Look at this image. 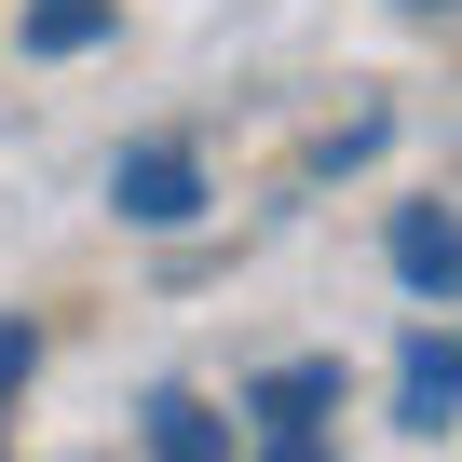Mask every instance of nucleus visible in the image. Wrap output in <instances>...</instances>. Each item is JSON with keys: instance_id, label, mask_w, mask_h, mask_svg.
I'll use <instances>...</instances> for the list:
<instances>
[{"instance_id": "1", "label": "nucleus", "mask_w": 462, "mask_h": 462, "mask_svg": "<svg viewBox=\"0 0 462 462\" xmlns=\"http://www.w3.org/2000/svg\"><path fill=\"white\" fill-rule=\"evenodd\" d=\"M109 204H123L136 231H190V217H204V150H190V136H136V150L109 163Z\"/></svg>"}, {"instance_id": "2", "label": "nucleus", "mask_w": 462, "mask_h": 462, "mask_svg": "<svg viewBox=\"0 0 462 462\" xmlns=\"http://www.w3.org/2000/svg\"><path fill=\"white\" fill-rule=\"evenodd\" d=\"M245 421H259V435H327V421H340V354L259 367V381H245Z\"/></svg>"}, {"instance_id": "3", "label": "nucleus", "mask_w": 462, "mask_h": 462, "mask_svg": "<svg viewBox=\"0 0 462 462\" xmlns=\"http://www.w3.org/2000/svg\"><path fill=\"white\" fill-rule=\"evenodd\" d=\"M381 259H394L408 300H462V217H448V204H394V245H381Z\"/></svg>"}, {"instance_id": "4", "label": "nucleus", "mask_w": 462, "mask_h": 462, "mask_svg": "<svg viewBox=\"0 0 462 462\" xmlns=\"http://www.w3.org/2000/svg\"><path fill=\"white\" fill-rule=\"evenodd\" d=\"M394 421H408V435H448V421H462V340H448V327L408 340V367H394Z\"/></svg>"}, {"instance_id": "5", "label": "nucleus", "mask_w": 462, "mask_h": 462, "mask_svg": "<svg viewBox=\"0 0 462 462\" xmlns=\"http://www.w3.org/2000/svg\"><path fill=\"white\" fill-rule=\"evenodd\" d=\"M150 462H231V421L204 394H150Z\"/></svg>"}, {"instance_id": "6", "label": "nucleus", "mask_w": 462, "mask_h": 462, "mask_svg": "<svg viewBox=\"0 0 462 462\" xmlns=\"http://www.w3.org/2000/svg\"><path fill=\"white\" fill-rule=\"evenodd\" d=\"M109 42V0H28V55H96Z\"/></svg>"}, {"instance_id": "7", "label": "nucleus", "mask_w": 462, "mask_h": 462, "mask_svg": "<svg viewBox=\"0 0 462 462\" xmlns=\"http://www.w3.org/2000/svg\"><path fill=\"white\" fill-rule=\"evenodd\" d=\"M28 367H42V327H0V408L28 394Z\"/></svg>"}, {"instance_id": "8", "label": "nucleus", "mask_w": 462, "mask_h": 462, "mask_svg": "<svg viewBox=\"0 0 462 462\" xmlns=\"http://www.w3.org/2000/svg\"><path fill=\"white\" fill-rule=\"evenodd\" d=\"M259 462H327V435H273V448H259Z\"/></svg>"}, {"instance_id": "9", "label": "nucleus", "mask_w": 462, "mask_h": 462, "mask_svg": "<svg viewBox=\"0 0 462 462\" xmlns=\"http://www.w3.org/2000/svg\"><path fill=\"white\" fill-rule=\"evenodd\" d=\"M394 14H462V0H394Z\"/></svg>"}]
</instances>
